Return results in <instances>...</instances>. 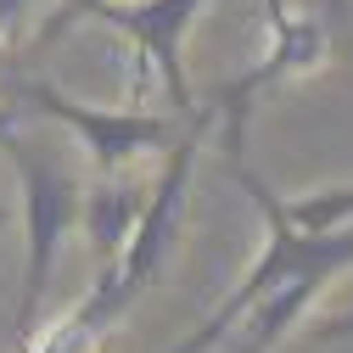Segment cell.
I'll return each instance as SVG.
<instances>
[{"label": "cell", "mask_w": 353, "mask_h": 353, "mask_svg": "<svg viewBox=\"0 0 353 353\" xmlns=\"http://www.w3.org/2000/svg\"><path fill=\"white\" fill-rule=\"evenodd\" d=\"M213 129V101L191 112V123L180 118V135L168 141V157L157 168V180L141 202V219H135V230H129L123 252L112 263H101V275H96V292L107 297L112 314H123L129 303H135L157 270L168 263L174 241H180V219H185V191H191V174H196V152H202V135Z\"/></svg>", "instance_id": "cell-1"}, {"label": "cell", "mask_w": 353, "mask_h": 353, "mask_svg": "<svg viewBox=\"0 0 353 353\" xmlns=\"http://www.w3.org/2000/svg\"><path fill=\"white\" fill-rule=\"evenodd\" d=\"M17 101L39 118H57L68 135L96 157V174H123L141 152H168V141L180 135V118H163L152 107H84L62 96L46 79H23Z\"/></svg>", "instance_id": "cell-4"}, {"label": "cell", "mask_w": 353, "mask_h": 353, "mask_svg": "<svg viewBox=\"0 0 353 353\" xmlns=\"http://www.w3.org/2000/svg\"><path fill=\"white\" fill-rule=\"evenodd\" d=\"M141 202L146 191L135 185H123V174H101L96 191H84V230H90V247H96V263H112L129 241V230H135V219H141Z\"/></svg>", "instance_id": "cell-7"}, {"label": "cell", "mask_w": 353, "mask_h": 353, "mask_svg": "<svg viewBox=\"0 0 353 353\" xmlns=\"http://www.w3.org/2000/svg\"><path fill=\"white\" fill-rule=\"evenodd\" d=\"M281 208L297 230H342V225H353V185L314 191V196H297V202H281Z\"/></svg>", "instance_id": "cell-8"}, {"label": "cell", "mask_w": 353, "mask_h": 353, "mask_svg": "<svg viewBox=\"0 0 353 353\" xmlns=\"http://www.w3.org/2000/svg\"><path fill=\"white\" fill-rule=\"evenodd\" d=\"M347 336H353V314H342V320L320 325V342H347Z\"/></svg>", "instance_id": "cell-10"}, {"label": "cell", "mask_w": 353, "mask_h": 353, "mask_svg": "<svg viewBox=\"0 0 353 353\" xmlns=\"http://www.w3.org/2000/svg\"><path fill=\"white\" fill-rule=\"evenodd\" d=\"M263 51L247 73H236L225 90L213 96V118H225V157L236 163L247 152V118L258 107V96H270L275 84L286 79H303V73H314L325 68L331 57V28L320 17H297L286 12V0H263Z\"/></svg>", "instance_id": "cell-3"}, {"label": "cell", "mask_w": 353, "mask_h": 353, "mask_svg": "<svg viewBox=\"0 0 353 353\" xmlns=\"http://www.w3.org/2000/svg\"><path fill=\"white\" fill-rule=\"evenodd\" d=\"M28 12V0H0V34L6 28H17V17Z\"/></svg>", "instance_id": "cell-11"}, {"label": "cell", "mask_w": 353, "mask_h": 353, "mask_svg": "<svg viewBox=\"0 0 353 353\" xmlns=\"http://www.w3.org/2000/svg\"><path fill=\"white\" fill-rule=\"evenodd\" d=\"M101 6H107V0H62V6H57V12L46 17V28L34 34V51H46V46H57V39H62L68 28H79L84 17H96Z\"/></svg>", "instance_id": "cell-9"}, {"label": "cell", "mask_w": 353, "mask_h": 353, "mask_svg": "<svg viewBox=\"0 0 353 353\" xmlns=\"http://www.w3.org/2000/svg\"><path fill=\"white\" fill-rule=\"evenodd\" d=\"M342 270H353V225H342V230H314V236H308V252L236 320L241 353H275V347L286 342V331L308 314V308H314V297H320Z\"/></svg>", "instance_id": "cell-5"}, {"label": "cell", "mask_w": 353, "mask_h": 353, "mask_svg": "<svg viewBox=\"0 0 353 353\" xmlns=\"http://www.w3.org/2000/svg\"><path fill=\"white\" fill-rule=\"evenodd\" d=\"M208 0H107L96 12L101 23H112L135 57L146 62V73L163 79V96L168 107H191V84H185V34L202 17Z\"/></svg>", "instance_id": "cell-6"}, {"label": "cell", "mask_w": 353, "mask_h": 353, "mask_svg": "<svg viewBox=\"0 0 353 353\" xmlns=\"http://www.w3.org/2000/svg\"><path fill=\"white\" fill-rule=\"evenodd\" d=\"M0 152H12V168L23 180V230H28V270H23V303H17V347L28 336H39V308H46L51 292V270H57V252L79 225V208H84V185L46 152L34 146L23 129H12L0 118Z\"/></svg>", "instance_id": "cell-2"}]
</instances>
